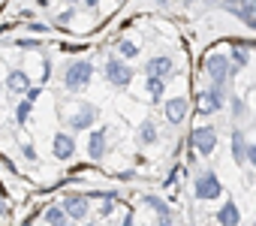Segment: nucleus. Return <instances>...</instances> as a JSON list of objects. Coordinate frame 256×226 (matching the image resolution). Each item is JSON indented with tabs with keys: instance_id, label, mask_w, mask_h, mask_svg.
<instances>
[{
	"instance_id": "f257e3e1",
	"label": "nucleus",
	"mask_w": 256,
	"mask_h": 226,
	"mask_svg": "<svg viewBox=\"0 0 256 226\" xmlns=\"http://www.w3.org/2000/svg\"><path fill=\"white\" fill-rule=\"evenodd\" d=\"M90 78H94V66H90L88 60H76V64H70L66 72H64V84H66V90H82Z\"/></svg>"
},
{
	"instance_id": "f03ea898",
	"label": "nucleus",
	"mask_w": 256,
	"mask_h": 226,
	"mask_svg": "<svg viewBox=\"0 0 256 226\" xmlns=\"http://www.w3.org/2000/svg\"><path fill=\"white\" fill-rule=\"evenodd\" d=\"M106 78L114 88H126V84L133 82V70H130V64L120 60V58H108L106 60Z\"/></svg>"
},
{
	"instance_id": "7ed1b4c3",
	"label": "nucleus",
	"mask_w": 256,
	"mask_h": 226,
	"mask_svg": "<svg viewBox=\"0 0 256 226\" xmlns=\"http://www.w3.org/2000/svg\"><path fill=\"white\" fill-rule=\"evenodd\" d=\"M193 193H196V199H217L223 193V184L217 181L214 172H202L193 184Z\"/></svg>"
},
{
	"instance_id": "20e7f679",
	"label": "nucleus",
	"mask_w": 256,
	"mask_h": 226,
	"mask_svg": "<svg viewBox=\"0 0 256 226\" xmlns=\"http://www.w3.org/2000/svg\"><path fill=\"white\" fill-rule=\"evenodd\" d=\"M190 145L199 154H214V148H217V130L214 127H196L190 133Z\"/></svg>"
},
{
	"instance_id": "39448f33",
	"label": "nucleus",
	"mask_w": 256,
	"mask_h": 226,
	"mask_svg": "<svg viewBox=\"0 0 256 226\" xmlns=\"http://www.w3.org/2000/svg\"><path fill=\"white\" fill-rule=\"evenodd\" d=\"M223 6H226V12L238 16L244 24L256 28V0H223Z\"/></svg>"
},
{
	"instance_id": "423d86ee",
	"label": "nucleus",
	"mask_w": 256,
	"mask_h": 226,
	"mask_svg": "<svg viewBox=\"0 0 256 226\" xmlns=\"http://www.w3.org/2000/svg\"><path fill=\"white\" fill-rule=\"evenodd\" d=\"M205 72L211 76L214 88H223L226 84V76H229V58L226 54H211L205 60Z\"/></svg>"
},
{
	"instance_id": "0eeeda50",
	"label": "nucleus",
	"mask_w": 256,
	"mask_h": 226,
	"mask_svg": "<svg viewBox=\"0 0 256 226\" xmlns=\"http://www.w3.org/2000/svg\"><path fill=\"white\" fill-rule=\"evenodd\" d=\"M96 118H100V108L90 106V102H84V106H78V112L70 118V130H88V127H94Z\"/></svg>"
},
{
	"instance_id": "6e6552de",
	"label": "nucleus",
	"mask_w": 256,
	"mask_h": 226,
	"mask_svg": "<svg viewBox=\"0 0 256 226\" xmlns=\"http://www.w3.org/2000/svg\"><path fill=\"white\" fill-rule=\"evenodd\" d=\"M196 106H199V112H202V115H214V112L223 106V88H211V90L199 94Z\"/></svg>"
},
{
	"instance_id": "1a4fd4ad",
	"label": "nucleus",
	"mask_w": 256,
	"mask_h": 226,
	"mask_svg": "<svg viewBox=\"0 0 256 226\" xmlns=\"http://www.w3.org/2000/svg\"><path fill=\"white\" fill-rule=\"evenodd\" d=\"M187 112H190V102L184 96H175V100H166V121L169 124H181L187 118Z\"/></svg>"
},
{
	"instance_id": "9d476101",
	"label": "nucleus",
	"mask_w": 256,
	"mask_h": 226,
	"mask_svg": "<svg viewBox=\"0 0 256 226\" xmlns=\"http://www.w3.org/2000/svg\"><path fill=\"white\" fill-rule=\"evenodd\" d=\"M52 151H54L58 160H70V157L76 154V139H72L70 133H58L54 142H52Z\"/></svg>"
},
{
	"instance_id": "9b49d317",
	"label": "nucleus",
	"mask_w": 256,
	"mask_h": 226,
	"mask_svg": "<svg viewBox=\"0 0 256 226\" xmlns=\"http://www.w3.org/2000/svg\"><path fill=\"white\" fill-rule=\"evenodd\" d=\"M60 208H64V214H66L70 220H82V217H88V202H84L82 196H66Z\"/></svg>"
},
{
	"instance_id": "f8f14e48",
	"label": "nucleus",
	"mask_w": 256,
	"mask_h": 226,
	"mask_svg": "<svg viewBox=\"0 0 256 226\" xmlns=\"http://www.w3.org/2000/svg\"><path fill=\"white\" fill-rule=\"evenodd\" d=\"M172 70H175L172 58H151V60L145 64V72H148V76H154V78H166Z\"/></svg>"
},
{
	"instance_id": "ddd939ff",
	"label": "nucleus",
	"mask_w": 256,
	"mask_h": 226,
	"mask_svg": "<svg viewBox=\"0 0 256 226\" xmlns=\"http://www.w3.org/2000/svg\"><path fill=\"white\" fill-rule=\"evenodd\" d=\"M217 223H220V226H238V223H241L238 205H235V202H223L220 211H217Z\"/></svg>"
},
{
	"instance_id": "4468645a",
	"label": "nucleus",
	"mask_w": 256,
	"mask_h": 226,
	"mask_svg": "<svg viewBox=\"0 0 256 226\" xmlns=\"http://www.w3.org/2000/svg\"><path fill=\"white\" fill-rule=\"evenodd\" d=\"M6 88H10L12 94H28V90H30V78H28V72L12 70V72H10V78H6Z\"/></svg>"
},
{
	"instance_id": "2eb2a0df",
	"label": "nucleus",
	"mask_w": 256,
	"mask_h": 226,
	"mask_svg": "<svg viewBox=\"0 0 256 226\" xmlns=\"http://www.w3.org/2000/svg\"><path fill=\"white\" fill-rule=\"evenodd\" d=\"M88 154H90L94 160H100V157L106 154V130H94V133H90V139H88Z\"/></svg>"
},
{
	"instance_id": "dca6fc26",
	"label": "nucleus",
	"mask_w": 256,
	"mask_h": 226,
	"mask_svg": "<svg viewBox=\"0 0 256 226\" xmlns=\"http://www.w3.org/2000/svg\"><path fill=\"white\" fill-rule=\"evenodd\" d=\"M232 160H235V163H247V142H244V130H232Z\"/></svg>"
},
{
	"instance_id": "f3484780",
	"label": "nucleus",
	"mask_w": 256,
	"mask_h": 226,
	"mask_svg": "<svg viewBox=\"0 0 256 226\" xmlns=\"http://www.w3.org/2000/svg\"><path fill=\"white\" fill-rule=\"evenodd\" d=\"M139 142H142V145H154V142H157V127H154V121H142V127H139Z\"/></svg>"
},
{
	"instance_id": "a211bd4d",
	"label": "nucleus",
	"mask_w": 256,
	"mask_h": 226,
	"mask_svg": "<svg viewBox=\"0 0 256 226\" xmlns=\"http://www.w3.org/2000/svg\"><path fill=\"white\" fill-rule=\"evenodd\" d=\"M163 90H166V78H154V76H148V94H151L154 100H160Z\"/></svg>"
},
{
	"instance_id": "6ab92c4d",
	"label": "nucleus",
	"mask_w": 256,
	"mask_h": 226,
	"mask_svg": "<svg viewBox=\"0 0 256 226\" xmlns=\"http://www.w3.org/2000/svg\"><path fill=\"white\" fill-rule=\"evenodd\" d=\"M118 54H120V58H139V48H136L130 40H120V42H118Z\"/></svg>"
},
{
	"instance_id": "aec40b11",
	"label": "nucleus",
	"mask_w": 256,
	"mask_h": 226,
	"mask_svg": "<svg viewBox=\"0 0 256 226\" xmlns=\"http://www.w3.org/2000/svg\"><path fill=\"white\" fill-rule=\"evenodd\" d=\"M142 202H145V205H148V208H154V211H157V214H169V205H166V202H163V199H160V196H145V199H142Z\"/></svg>"
},
{
	"instance_id": "412c9836",
	"label": "nucleus",
	"mask_w": 256,
	"mask_h": 226,
	"mask_svg": "<svg viewBox=\"0 0 256 226\" xmlns=\"http://www.w3.org/2000/svg\"><path fill=\"white\" fill-rule=\"evenodd\" d=\"M247 60H250V54H247L244 48H235V52H232V64H235V70L247 66Z\"/></svg>"
},
{
	"instance_id": "4be33fe9",
	"label": "nucleus",
	"mask_w": 256,
	"mask_h": 226,
	"mask_svg": "<svg viewBox=\"0 0 256 226\" xmlns=\"http://www.w3.org/2000/svg\"><path fill=\"white\" fill-rule=\"evenodd\" d=\"M60 217H66L60 205H52V208H46V220H48V223H54V220H60Z\"/></svg>"
},
{
	"instance_id": "5701e85b",
	"label": "nucleus",
	"mask_w": 256,
	"mask_h": 226,
	"mask_svg": "<svg viewBox=\"0 0 256 226\" xmlns=\"http://www.w3.org/2000/svg\"><path fill=\"white\" fill-rule=\"evenodd\" d=\"M30 106H34V102H30V100H24V102L16 108V118H18L22 124H24V121H28V115H30Z\"/></svg>"
},
{
	"instance_id": "b1692460",
	"label": "nucleus",
	"mask_w": 256,
	"mask_h": 226,
	"mask_svg": "<svg viewBox=\"0 0 256 226\" xmlns=\"http://www.w3.org/2000/svg\"><path fill=\"white\" fill-rule=\"evenodd\" d=\"M22 154H24V160H36V148H34V145H24Z\"/></svg>"
},
{
	"instance_id": "393cba45",
	"label": "nucleus",
	"mask_w": 256,
	"mask_h": 226,
	"mask_svg": "<svg viewBox=\"0 0 256 226\" xmlns=\"http://www.w3.org/2000/svg\"><path fill=\"white\" fill-rule=\"evenodd\" d=\"M157 226H175V217H172V211L169 214H160V223Z\"/></svg>"
},
{
	"instance_id": "a878e982",
	"label": "nucleus",
	"mask_w": 256,
	"mask_h": 226,
	"mask_svg": "<svg viewBox=\"0 0 256 226\" xmlns=\"http://www.w3.org/2000/svg\"><path fill=\"white\" fill-rule=\"evenodd\" d=\"M247 163L256 166V145H247Z\"/></svg>"
},
{
	"instance_id": "bb28decb",
	"label": "nucleus",
	"mask_w": 256,
	"mask_h": 226,
	"mask_svg": "<svg viewBox=\"0 0 256 226\" xmlns=\"http://www.w3.org/2000/svg\"><path fill=\"white\" fill-rule=\"evenodd\" d=\"M52 226H70V217H60V220H54Z\"/></svg>"
},
{
	"instance_id": "cd10ccee",
	"label": "nucleus",
	"mask_w": 256,
	"mask_h": 226,
	"mask_svg": "<svg viewBox=\"0 0 256 226\" xmlns=\"http://www.w3.org/2000/svg\"><path fill=\"white\" fill-rule=\"evenodd\" d=\"M84 4H88L90 10H96V4H100V0H84Z\"/></svg>"
},
{
	"instance_id": "c85d7f7f",
	"label": "nucleus",
	"mask_w": 256,
	"mask_h": 226,
	"mask_svg": "<svg viewBox=\"0 0 256 226\" xmlns=\"http://www.w3.org/2000/svg\"><path fill=\"white\" fill-rule=\"evenodd\" d=\"M124 226H133V217H126V220H124Z\"/></svg>"
},
{
	"instance_id": "c756f323",
	"label": "nucleus",
	"mask_w": 256,
	"mask_h": 226,
	"mask_svg": "<svg viewBox=\"0 0 256 226\" xmlns=\"http://www.w3.org/2000/svg\"><path fill=\"white\" fill-rule=\"evenodd\" d=\"M157 4H166V0H157Z\"/></svg>"
},
{
	"instance_id": "7c9ffc66",
	"label": "nucleus",
	"mask_w": 256,
	"mask_h": 226,
	"mask_svg": "<svg viewBox=\"0 0 256 226\" xmlns=\"http://www.w3.org/2000/svg\"><path fill=\"white\" fill-rule=\"evenodd\" d=\"M70 4H76V0H70Z\"/></svg>"
}]
</instances>
